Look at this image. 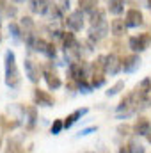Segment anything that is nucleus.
<instances>
[{
    "mask_svg": "<svg viewBox=\"0 0 151 153\" xmlns=\"http://www.w3.org/2000/svg\"><path fill=\"white\" fill-rule=\"evenodd\" d=\"M66 25H68V29H71L73 32L82 30V27H84V11L78 9V11L70 13L68 18H66Z\"/></svg>",
    "mask_w": 151,
    "mask_h": 153,
    "instance_id": "obj_3",
    "label": "nucleus"
},
{
    "mask_svg": "<svg viewBox=\"0 0 151 153\" xmlns=\"http://www.w3.org/2000/svg\"><path fill=\"white\" fill-rule=\"evenodd\" d=\"M109 11L112 14H121L124 11V0H110L109 2Z\"/></svg>",
    "mask_w": 151,
    "mask_h": 153,
    "instance_id": "obj_17",
    "label": "nucleus"
},
{
    "mask_svg": "<svg viewBox=\"0 0 151 153\" xmlns=\"http://www.w3.org/2000/svg\"><path fill=\"white\" fill-rule=\"evenodd\" d=\"M61 39H62V45H64V48H66V50H68V48H71V46H75V45H78V43H76V39H75V36H73L71 32H62Z\"/></svg>",
    "mask_w": 151,
    "mask_h": 153,
    "instance_id": "obj_20",
    "label": "nucleus"
},
{
    "mask_svg": "<svg viewBox=\"0 0 151 153\" xmlns=\"http://www.w3.org/2000/svg\"><path fill=\"white\" fill-rule=\"evenodd\" d=\"M20 82H21V76L16 68V57L9 50V52H5V84L11 89H16L20 85Z\"/></svg>",
    "mask_w": 151,
    "mask_h": 153,
    "instance_id": "obj_1",
    "label": "nucleus"
},
{
    "mask_svg": "<svg viewBox=\"0 0 151 153\" xmlns=\"http://www.w3.org/2000/svg\"><path fill=\"white\" fill-rule=\"evenodd\" d=\"M132 130H133V126H130V125H126V123H123V125H119V126H117V134H119V135H123V137L130 135V134H132Z\"/></svg>",
    "mask_w": 151,
    "mask_h": 153,
    "instance_id": "obj_24",
    "label": "nucleus"
},
{
    "mask_svg": "<svg viewBox=\"0 0 151 153\" xmlns=\"http://www.w3.org/2000/svg\"><path fill=\"white\" fill-rule=\"evenodd\" d=\"M137 91H141L142 94H148L151 91V78H144L141 84H139V87H137Z\"/></svg>",
    "mask_w": 151,
    "mask_h": 153,
    "instance_id": "obj_21",
    "label": "nucleus"
},
{
    "mask_svg": "<svg viewBox=\"0 0 151 153\" xmlns=\"http://www.w3.org/2000/svg\"><path fill=\"white\" fill-rule=\"evenodd\" d=\"M141 66V57L139 55H128V57H124V61H123V71H126V73H132V71H135L137 68Z\"/></svg>",
    "mask_w": 151,
    "mask_h": 153,
    "instance_id": "obj_11",
    "label": "nucleus"
},
{
    "mask_svg": "<svg viewBox=\"0 0 151 153\" xmlns=\"http://www.w3.org/2000/svg\"><path fill=\"white\" fill-rule=\"evenodd\" d=\"M5 14H7V16H14V14H16V7H9V5H7V7H5Z\"/></svg>",
    "mask_w": 151,
    "mask_h": 153,
    "instance_id": "obj_28",
    "label": "nucleus"
},
{
    "mask_svg": "<svg viewBox=\"0 0 151 153\" xmlns=\"http://www.w3.org/2000/svg\"><path fill=\"white\" fill-rule=\"evenodd\" d=\"M84 114H87V109H76L75 112H71V114L66 117V121H64V126H66V128H70V126H71V125H75V123H76V121H78V119H80Z\"/></svg>",
    "mask_w": 151,
    "mask_h": 153,
    "instance_id": "obj_14",
    "label": "nucleus"
},
{
    "mask_svg": "<svg viewBox=\"0 0 151 153\" xmlns=\"http://www.w3.org/2000/svg\"><path fill=\"white\" fill-rule=\"evenodd\" d=\"M119 70H123V62H121V59H119L117 55H114V53L107 55V61H105V71L110 73V75H117Z\"/></svg>",
    "mask_w": 151,
    "mask_h": 153,
    "instance_id": "obj_6",
    "label": "nucleus"
},
{
    "mask_svg": "<svg viewBox=\"0 0 151 153\" xmlns=\"http://www.w3.org/2000/svg\"><path fill=\"white\" fill-rule=\"evenodd\" d=\"M96 130V126H91V128H85V130H82L80 132V135H87V134H91V132H94Z\"/></svg>",
    "mask_w": 151,
    "mask_h": 153,
    "instance_id": "obj_30",
    "label": "nucleus"
},
{
    "mask_svg": "<svg viewBox=\"0 0 151 153\" xmlns=\"http://www.w3.org/2000/svg\"><path fill=\"white\" fill-rule=\"evenodd\" d=\"M148 139H150V143H151V134H150V135H148Z\"/></svg>",
    "mask_w": 151,
    "mask_h": 153,
    "instance_id": "obj_34",
    "label": "nucleus"
},
{
    "mask_svg": "<svg viewBox=\"0 0 151 153\" xmlns=\"http://www.w3.org/2000/svg\"><path fill=\"white\" fill-rule=\"evenodd\" d=\"M14 2H21V0H14Z\"/></svg>",
    "mask_w": 151,
    "mask_h": 153,
    "instance_id": "obj_35",
    "label": "nucleus"
},
{
    "mask_svg": "<svg viewBox=\"0 0 151 153\" xmlns=\"http://www.w3.org/2000/svg\"><path fill=\"white\" fill-rule=\"evenodd\" d=\"M119 153H132L130 144H126V146H121V148H119Z\"/></svg>",
    "mask_w": 151,
    "mask_h": 153,
    "instance_id": "obj_29",
    "label": "nucleus"
},
{
    "mask_svg": "<svg viewBox=\"0 0 151 153\" xmlns=\"http://www.w3.org/2000/svg\"><path fill=\"white\" fill-rule=\"evenodd\" d=\"M0 39H2V36H0Z\"/></svg>",
    "mask_w": 151,
    "mask_h": 153,
    "instance_id": "obj_36",
    "label": "nucleus"
},
{
    "mask_svg": "<svg viewBox=\"0 0 151 153\" xmlns=\"http://www.w3.org/2000/svg\"><path fill=\"white\" fill-rule=\"evenodd\" d=\"M5 153H23L21 143H20L18 139H9V141H7V148H5Z\"/></svg>",
    "mask_w": 151,
    "mask_h": 153,
    "instance_id": "obj_16",
    "label": "nucleus"
},
{
    "mask_svg": "<svg viewBox=\"0 0 151 153\" xmlns=\"http://www.w3.org/2000/svg\"><path fill=\"white\" fill-rule=\"evenodd\" d=\"M32 48L38 50V52H41V53H44V55H48V57H55V53H57V52H55V46H53L52 43H48V41H44V39H39V38H36Z\"/></svg>",
    "mask_w": 151,
    "mask_h": 153,
    "instance_id": "obj_4",
    "label": "nucleus"
},
{
    "mask_svg": "<svg viewBox=\"0 0 151 153\" xmlns=\"http://www.w3.org/2000/svg\"><path fill=\"white\" fill-rule=\"evenodd\" d=\"M34 102L38 103V105H43V107H52L53 103H55V100H53V96L50 94V93H46V91H43V89H34Z\"/></svg>",
    "mask_w": 151,
    "mask_h": 153,
    "instance_id": "obj_5",
    "label": "nucleus"
},
{
    "mask_svg": "<svg viewBox=\"0 0 151 153\" xmlns=\"http://www.w3.org/2000/svg\"><path fill=\"white\" fill-rule=\"evenodd\" d=\"M107 32H109L107 22L101 23V25H91V29H89V39L91 41H100V39H103L107 36Z\"/></svg>",
    "mask_w": 151,
    "mask_h": 153,
    "instance_id": "obj_8",
    "label": "nucleus"
},
{
    "mask_svg": "<svg viewBox=\"0 0 151 153\" xmlns=\"http://www.w3.org/2000/svg\"><path fill=\"white\" fill-rule=\"evenodd\" d=\"M9 30L13 32L14 38H20V34H21V30H20V27H18L16 23H11V25H9Z\"/></svg>",
    "mask_w": 151,
    "mask_h": 153,
    "instance_id": "obj_27",
    "label": "nucleus"
},
{
    "mask_svg": "<svg viewBox=\"0 0 151 153\" xmlns=\"http://www.w3.org/2000/svg\"><path fill=\"white\" fill-rule=\"evenodd\" d=\"M7 7V0H0V9H5Z\"/></svg>",
    "mask_w": 151,
    "mask_h": 153,
    "instance_id": "obj_31",
    "label": "nucleus"
},
{
    "mask_svg": "<svg viewBox=\"0 0 151 153\" xmlns=\"http://www.w3.org/2000/svg\"><path fill=\"white\" fill-rule=\"evenodd\" d=\"M130 148H132V153H146L144 146H141L139 143H130Z\"/></svg>",
    "mask_w": 151,
    "mask_h": 153,
    "instance_id": "obj_26",
    "label": "nucleus"
},
{
    "mask_svg": "<svg viewBox=\"0 0 151 153\" xmlns=\"http://www.w3.org/2000/svg\"><path fill=\"white\" fill-rule=\"evenodd\" d=\"M78 5H80V11L93 14L98 9V0H78Z\"/></svg>",
    "mask_w": 151,
    "mask_h": 153,
    "instance_id": "obj_15",
    "label": "nucleus"
},
{
    "mask_svg": "<svg viewBox=\"0 0 151 153\" xmlns=\"http://www.w3.org/2000/svg\"><path fill=\"white\" fill-rule=\"evenodd\" d=\"M62 128H64V121H61V119H55L50 130H52V134H53V135H57V134H61V130H62Z\"/></svg>",
    "mask_w": 151,
    "mask_h": 153,
    "instance_id": "obj_25",
    "label": "nucleus"
},
{
    "mask_svg": "<svg viewBox=\"0 0 151 153\" xmlns=\"http://www.w3.org/2000/svg\"><path fill=\"white\" fill-rule=\"evenodd\" d=\"M25 71H27V76H29V80L30 82H34V84H38L39 82V68L30 61V59H25Z\"/></svg>",
    "mask_w": 151,
    "mask_h": 153,
    "instance_id": "obj_12",
    "label": "nucleus"
},
{
    "mask_svg": "<svg viewBox=\"0 0 151 153\" xmlns=\"http://www.w3.org/2000/svg\"><path fill=\"white\" fill-rule=\"evenodd\" d=\"M133 132L137 134V135H150L151 134V123L148 117H144V116H141L137 121H135V125H133Z\"/></svg>",
    "mask_w": 151,
    "mask_h": 153,
    "instance_id": "obj_9",
    "label": "nucleus"
},
{
    "mask_svg": "<svg viewBox=\"0 0 151 153\" xmlns=\"http://www.w3.org/2000/svg\"><path fill=\"white\" fill-rule=\"evenodd\" d=\"M21 27L25 29V34H30V30L34 29V22H32V18H29V16L21 18Z\"/></svg>",
    "mask_w": 151,
    "mask_h": 153,
    "instance_id": "obj_22",
    "label": "nucleus"
},
{
    "mask_svg": "<svg viewBox=\"0 0 151 153\" xmlns=\"http://www.w3.org/2000/svg\"><path fill=\"white\" fill-rule=\"evenodd\" d=\"M0 148H2V135H0Z\"/></svg>",
    "mask_w": 151,
    "mask_h": 153,
    "instance_id": "obj_33",
    "label": "nucleus"
},
{
    "mask_svg": "<svg viewBox=\"0 0 151 153\" xmlns=\"http://www.w3.org/2000/svg\"><path fill=\"white\" fill-rule=\"evenodd\" d=\"M105 23V11L103 9H96L91 14V25H101Z\"/></svg>",
    "mask_w": 151,
    "mask_h": 153,
    "instance_id": "obj_18",
    "label": "nucleus"
},
{
    "mask_svg": "<svg viewBox=\"0 0 151 153\" xmlns=\"http://www.w3.org/2000/svg\"><path fill=\"white\" fill-rule=\"evenodd\" d=\"M20 126V121H11V119H5L4 116H0V130H14Z\"/></svg>",
    "mask_w": 151,
    "mask_h": 153,
    "instance_id": "obj_19",
    "label": "nucleus"
},
{
    "mask_svg": "<svg viewBox=\"0 0 151 153\" xmlns=\"http://www.w3.org/2000/svg\"><path fill=\"white\" fill-rule=\"evenodd\" d=\"M43 76H44V80H46V84H48V87L50 89H59L61 87V78H59V75L50 68V66H46L44 68V73H43Z\"/></svg>",
    "mask_w": 151,
    "mask_h": 153,
    "instance_id": "obj_10",
    "label": "nucleus"
},
{
    "mask_svg": "<svg viewBox=\"0 0 151 153\" xmlns=\"http://www.w3.org/2000/svg\"><path fill=\"white\" fill-rule=\"evenodd\" d=\"M148 7L151 9V0H148Z\"/></svg>",
    "mask_w": 151,
    "mask_h": 153,
    "instance_id": "obj_32",
    "label": "nucleus"
},
{
    "mask_svg": "<svg viewBox=\"0 0 151 153\" xmlns=\"http://www.w3.org/2000/svg\"><path fill=\"white\" fill-rule=\"evenodd\" d=\"M123 87H124V82H123V80H117V82L114 84L112 87L107 91V96H114V94H117V93H119Z\"/></svg>",
    "mask_w": 151,
    "mask_h": 153,
    "instance_id": "obj_23",
    "label": "nucleus"
},
{
    "mask_svg": "<svg viewBox=\"0 0 151 153\" xmlns=\"http://www.w3.org/2000/svg\"><path fill=\"white\" fill-rule=\"evenodd\" d=\"M150 43H151V34H148V32L139 34V36H133V38H130V41H128V45H130V48H132L133 52H142V50H146V48L150 46Z\"/></svg>",
    "mask_w": 151,
    "mask_h": 153,
    "instance_id": "obj_2",
    "label": "nucleus"
},
{
    "mask_svg": "<svg viewBox=\"0 0 151 153\" xmlns=\"http://www.w3.org/2000/svg\"><path fill=\"white\" fill-rule=\"evenodd\" d=\"M126 25L128 27H139V25H142L144 23V18H142V13L139 11V9H128L126 11Z\"/></svg>",
    "mask_w": 151,
    "mask_h": 153,
    "instance_id": "obj_7",
    "label": "nucleus"
},
{
    "mask_svg": "<svg viewBox=\"0 0 151 153\" xmlns=\"http://www.w3.org/2000/svg\"><path fill=\"white\" fill-rule=\"evenodd\" d=\"M126 22L124 20H121V18H115V20H112L110 22V32H112L114 36H124L126 34Z\"/></svg>",
    "mask_w": 151,
    "mask_h": 153,
    "instance_id": "obj_13",
    "label": "nucleus"
}]
</instances>
